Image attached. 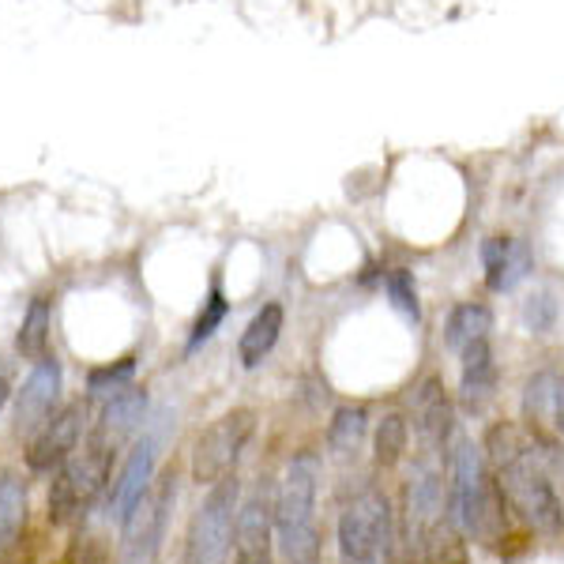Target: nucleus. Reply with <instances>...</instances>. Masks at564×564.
Segmentation results:
<instances>
[{
  "instance_id": "412c9836",
  "label": "nucleus",
  "mask_w": 564,
  "mask_h": 564,
  "mask_svg": "<svg viewBox=\"0 0 564 564\" xmlns=\"http://www.w3.org/2000/svg\"><path fill=\"white\" fill-rule=\"evenodd\" d=\"M422 553L425 564H467V550H463V531L452 523V516L444 512L430 531L422 534Z\"/></svg>"
},
{
  "instance_id": "f257e3e1",
  "label": "nucleus",
  "mask_w": 564,
  "mask_h": 564,
  "mask_svg": "<svg viewBox=\"0 0 564 564\" xmlns=\"http://www.w3.org/2000/svg\"><path fill=\"white\" fill-rule=\"evenodd\" d=\"M553 452V441L542 433H534V441L527 444L523 456H516L508 467L497 470V486L505 494L508 508L523 520V527H531L542 539H557L564 531V505L553 489L550 475H545V459Z\"/></svg>"
},
{
  "instance_id": "f03ea898",
  "label": "nucleus",
  "mask_w": 564,
  "mask_h": 564,
  "mask_svg": "<svg viewBox=\"0 0 564 564\" xmlns=\"http://www.w3.org/2000/svg\"><path fill=\"white\" fill-rule=\"evenodd\" d=\"M238 512H241L238 475L218 478L207 489L204 505L196 508L193 527H188L185 564H230L234 534H238Z\"/></svg>"
},
{
  "instance_id": "20e7f679",
  "label": "nucleus",
  "mask_w": 564,
  "mask_h": 564,
  "mask_svg": "<svg viewBox=\"0 0 564 564\" xmlns=\"http://www.w3.org/2000/svg\"><path fill=\"white\" fill-rule=\"evenodd\" d=\"M113 448L106 444L90 441L87 436V448L76 452L68 463L57 467V478L50 486V523H72L76 516H84L95 497L102 494L106 478H109V467H113Z\"/></svg>"
},
{
  "instance_id": "b1692460",
  "label": "nucleus",
  "mask_w": 564,
  "mask_h": 564,
  "mask_svg": "<svg viewBox=\"0 0 564 564\" xmlns=\"http://www.w3.org/2000/svg\"><path fill=\"white\" fill-rule=\"evenodd\" d=\"M275 542L282 564H321V531H316V523L279 527Z\"/></svg>"
},
{
  "instance_id": "ddd939ff",
  "label": "nucleus",
  "mask_w": 564,
  "mask_h": 564,
  "mask_svg": "<svg viewBox=\"0 0 564 564\" xmlns=\"http://www.w3.org/2000/svg\"><path fill=\"white\" fill-rule=\"evenodd\" d=\"M143 417H148V391L129 384L124 391H117V395L106 399L102 417H98L90 441H98V444H106V448L121 452V444L129 441L135 430H140Z\"/></svg>"
},
{
  "instance_id": "a878e982",
  "label": "nucleus",
  "mask_w": 564,
  "mask_h": 564,
  "mask_svg": "<svg viewBox=\"0 0 564 564\" xmlns=\"http://www.w3.org/2000/svg\"><path fill=\"white\" fill-rule=\"evenodd\" d=\"M226 313H230V305H226V294H223V286H212V294H207V302H204V308H199V316H196V324H193V335H188V354L193 350H199L204 347L207 339L218 332V324L226 321Z\"/></svg>"
},
{
  "instance_id": "bb28decb",
  "label": "nucleus",
  "mask_w": 564,
  "mask_h": 564,
  "mask_svg": "<svg viewBox=\"0 0 564 564\" xmlns=\"http://www.w3.org/2000/svg\"><path fill=\"white\" fill-rule=\"evenodd\" d=\"M384 290H388V302L406 316V321H422V305H417V286L414 275L406 268H391L384 275Z\"/></svg>"
},
{
  "instance_id": "423d86ee",
  "label": "nucleus",
  "mask_w": 564,
  "mask_h": 564,
  "mask_svg": "<svg viewBox=\"0 0 564 564\" xmlns=\"http://www.w3.org/2000/svg\"><path fill=\"white\" fill-rule=\"evenodd\" d=\"M252 433H257V414L245 411V406L207 425L193 448V478L199 486H215L218 478L234 475V467H238Z\"/></svg>"
},
{
  "instance_id": "f8f14e48",
  "label": "nucleus",
  "mask_w": 564,
  "mask_h": 564,
  "mask_svg": "<svg viewBox=\"0 0 564 564\" xmlns=\"http://www.w3.org/2000/svg\"><path fill=\"white\" fill-rule=\"evenodd\" d=\"M154 463H159V441H154V436H143V441L129 452L121 475L113 481V494H109V512L117 516V523H124V516H129L132 508L140 505V497L151 489Z\"/></svg>"
},
{
  "instance_id": "6e6552de",
  "label": "nucleus",
  "mask_w": 564,
  "mask_h": 564,
  "mask_svg": "<svg viewBox=\"0 0 564 564\" xmlns=\"http://www.w3.org/2000/svg\"><path fill=\"white\" fill-rule=\"evenodd\" d=\"M84 422H87V403H84V399L61 406V411L53 414L50 422H45L42 430L31 436L26 467L39 470V475H45V470L68 463L72 456H76L79 441H84Z\"/></svg>"
},
{
  "instance_id": "393cba45",
  "label": "nucleus",
  "mask_w": 564,
  "mask_h": 564,
  "mask_svg": "<svg viewBox=\"0 0 564 564\" xmlns=\"http://www.w3.org/2000/svg\"><path fill=\"white\" fill-rule=\"evenodd\" d=\"M135 377V358H121L117 366H98L87 372V395L90 399H109L117 391H124Z\"/></svg>"
},
{
  "instance_id": "f3484780",
  "label": "nucleus",
  "mask_w": 564,
  "mask_h": 564,
  "mask_svg": "<svg viewBox=\"0 0 564 564\" xmlns=\"http://www.w3.org/2000/svg\"><path fill=\"white\" fill-rule=\"evenodd\" d=\"M494 332V313H489L481 302H463L448 313V324H444V347L452 354H463L470 343L489 339Z\"/></svg>"
},
{
  "instance_id": "4468645a",
  "label": "nucleus",
  "mask_w": 564,
  "mask_h": 564,
  "mask_svg": "<svg viewBox=\"0 0 564 564\" xmlns=\"http://www.w3.org/2000/svg\"><path fill=\"white\" fill-rule=\"evenodd\" d=\"M459 406L467 414H481L497 391L494 347H489V339H478L459 354Z\"/></svg>"
},
{
  "instance_id": "9b49d317",
  "label": "nucleus",
  "mask_w": 564,
  "mask_h": 564,
  "mask_svg": "<svg viewBox=\"0 0 564 564\" xmlns=\"http://www.w3.org/2000/svg\"><path fill=\"white\" fill-rule=\"evenodd\" d=\"M452 430H456V406H452V395L444 391L441 377H425L422 384L414 388V433L422 441L425 456H441L452 441Z\"/></svg>"
},
{
  "instance_id": "dca6fc26",
  "label": "nucleus",
  "mask_w": 564,
  "mask_h": 564,
  "mask_svg": "<svg viewBox=\"0 0 564 564\" xmlns=\"http://www.w3.org/2000/svg\"><path fill=\"white\" fill-rule=\"evenodd\" d=\"M282 324H286V313H282L279 302H268L257 316H252L249 327L241 332V343H238V358H241L245 369H257L260 361L275 350Z\"/></svg>"
},
{
  "instance_id": "1a4fd4ad",
  "label": "nucleus",
  "mask_w": 564,
  "mask_h": 564,
  "mask_svg": "<svg viewBox=\"0 0 564 564\" xmlns=\"http://www.w3.org/2000/svg\"><path fill=\"white\" fill-rule=\"evenodd\" d=\"M316 486H321V456L316 452H297L290 459L286 475L275 494V531L279 527H302L313 523L316 512Z\"/></svg>"
},
{
  "instance_id": "2eb2a0df",
  "label": "nucleus",
  "mask_w": 564,
  "mask_h": 564,
  "mask_svg": "<svg viewBox=\"0 0 564 564\" xmlns=\"http://www.w3.org/2000/svg\"><path fill=\"white\" fill-rule=\"evenodd\" d=\"M481 263H486V286L505 294L531 271V252L523 241L512 238H486L481 241Z\"/></svg>"
},
{
  "instance_id": "c756f323",
  "label": "nucleus",
  "mask_w": 564,
  "mask_h": 564,
  "mask_svg": "<svg viewBox=\"0 0 564 564\" xmlns=\"http://www.w3.org/2000/svg\"><path fill=\"white\" fill-rule=\"evenodd\" d=\"M8 399H12V369H8V361L0 358V411L8 406Z\"/></svg>"
},
{
  "instance_id": "4be33fe9",
  "label": "nucleus",
  "mask_w": 564,
  "mask_h": 564,
  "mask_svg": "<svg viewBox=\"0 0 564 564\" xmlns=\"http://www.w3.org/2000/svg\"><path fill=\"white\" fill-rule=\"evenodd\" d=\"M406 444H411V425L399 411H391L380 417L377 436H372V456H377V467L391 470L399 459L406 456Z\"/></svg>"
},
{
  "instance_id": "39448f33",
  "label": "nucleus",
  "mask_w": 564,
  "mask_h": 564,
  "mask_svg": "<svg viewBox=\"0 0 564 564\" xmlns=\"http://www.w3.org/2000/svg\"><path fill=\"white\" fill-rule=\"evenodd\" d=\"M177 505V475L166 470L151 481V489L140 497V505L121 523V564H154L166 539L170 512Z\"/></svg>"
},
{
  "instance_id": "0eeeda50",
  "label": "nucleus",
  "mask_w": 564,
  "mask_h": 564,
  "mask_svg": "<svg viewBox=\"0 0 564 564\" xmlns=\"http://www.w3.org/2000/svg\"><path fill=\"white\" fill-rule=\"evenodd\" d=\"M61 384H65V372L53 354H45L42 361H34L31 377L23 380V388L15 391V433L34 436L57 414L61 406Z\"/></svg>"
},
{
  "instance_id": "a211bd4d",
  "label": "nucleus",
  "mask_w": 564,
  "mask_h": 564,
  "mask_svg": "<svg viewBox=\"0 0 564 564\" xmlns=\"http://www.w3.org/2000/svg\"><path fill=\"white\" fill-rule=\"evenodd\" d=\"M50 332H53V305L50 297L39 294L31 297L20 324V335H15V350H20L23 361H42L50 354Z\"/></svg>"
},
{
  "instance_id": "aec40b11",
  "label": "nucleus",
  "mask_w": 564,
  "mask_h": 564,
  "mask_svg": "<svg viewBox=\"0 0 564 564\" xmlns=\"http://www.w3.org/2000/svg\"><path fill=\"white\" fill-rule=\"evenodd\" d=\"M26 523V481L20 475H0V553H8Z\"/></svg>"
},
{
  "instance_id": "cd10ccee",
  "label": "nucleus",
  "mask_w": 564,
  "mask_h": 564,
  "mask_svg": "<svg viewBox=\"0 0 564 564\" xmlns=\"http://www.w3.org/2000/svg\"><path fill=\"white\" fill-rule=\"evenodd\" d=\"M553 321H557V305H553L550 294H531L523 302V324L531 327V332H550Z\"/></svg>"
},
{
  "instance_id": "c85d7f7f",
  "label": "nucleus",
  "mask_w": 564,
  "mask_h": 564,
  "mask_svg": "<svg viewBox=\"0 0 564 564\" xmlns=\"http://www.w3.org/2000/svg\"><path fill=\"white\" fill-rule=\"evenodd\" d=\"M545 436L564 441V372L557 369V384H553V406H550V422H545Z\"/></svg>"
},
{
  "instance_id": "6ab92c4d",
  "label": "nucleus",
  "mask_w": 564,
  "mask_h": 564,
  "mask_svg": "<svg viewBox=\"0 0 564 564\" xmlns=\"http://www.w3.org/2000/svg\"><path fill=\"white\" fill-rule=\"evenodd\" d=\"M366 436H369V406L361 403L339 406L332 414V422H327V448L339 459H350L366 444Z\"/></svg>"
},
{
  "instance_id": "9d476101",
  "label": "nucleus",
  "mask_w": 564,
  "mask_h": 564,
  "mask_svg": "<svg viewBox=\"0 0 564 564\" xmlns=\"http://www.w3.org/2000/svg\"><path fill=\"white\" fill-rule=\"evenodd\" d=\"M234 550H238V564H275V497L268 486H260L241 505Z\"/></svg>"
},
{
  "instance_id": "5701e85b",
  "label": "nucleus",
  "mask_w": 564,
  "mask_h": 564,
  "mask_svg": "<svg viewBox=\"0 0 564 564\" xmlns=\"http://www.w3.org/2000/svg\"><path fill=\"white\" fill-rule=\"evenodd\" d=\"M553 384H557V369H539L523 384V417H527V425L542 436H545V422H550V406H553Z\"/></svg>"
},
{
  "instance_id": "7ed1b4c3",
  "label": "nucleus",
  "mask_w": 564,
  "mask_h": 564,
  "mask_svg": "<svg viewBox=\"0 0 564 564\" xmlns=\"http://www.w3.org/2000/svg\"><path fill=\"white\" fill-rule=\"evenodd\" d=\"M395 550V516L380 489H366L339 516L343 564H384Z\"/></svg>"
}]
</instances>
